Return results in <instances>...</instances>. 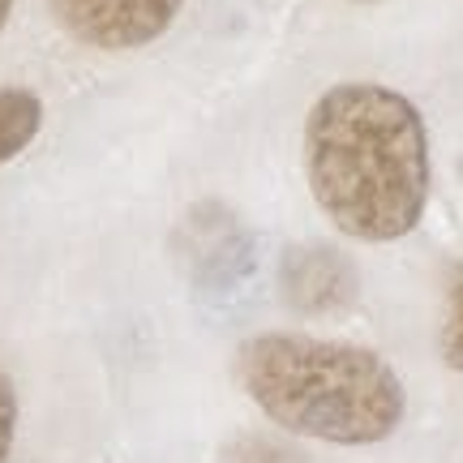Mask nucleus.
Instances as JSON below:
<instances>
[{"label":"nucleus","mask_w":463,"mask_h":463,"mask_svg":"<svg viewBox=\"0 0 463 463\" xmlns=\"http://www.w3.org/2000/svg\"><path fill=\"white\" fill-rule=\"evenodd\" d=\"M283 300L300 314H331L356 297V270L326 245H300L283 258Z\"/></svg>","instance_id":"obj_4"},{"label":"nucleus","mask_w":463,"mask_h":463,"mask_svg":"<svg viewBox=\"0 0 463 463\" xmlns=\"http://www.w3.org/2000/svg\"><path fill=\"white\" fill-rule=\"evenodd\" d=\"M305 176L317 206L356 241H399L430 198V137L391 86H331L305 120Z\"/></svg>","instance_id":"obj_1"},{"label":"nucleus","mask_w":463,"mask_h":463,"mask_svg":"<svg viewBox=\"0 0 463 463\" xmlns=\"http://www.w3.org/2000/svg\"><path fill=\"white\" fill-rule=\"evenodd\" d=\"M223 463H305L292 447H279V442H266V438H245L223 455Z\"/></svg>","instance_id":"obj_7"},{"label":"nucleus","mask_w":463,"mask_h":463,"mask_svg":"<svg viewBox=\"0 0 463 463\" xmlns=\"http://www.w3.org/2000/svg\"><path fill=\"white\" fill-rule=\"evenodd\" d=\"M184 0H52V14L73 39L103 52L155 43L176 22Z\"/></svg>","instance_id":"obj_3"},{"label":"nucleus","mask_w":463,"mask_h":463,"mask_svg":"<svg viewBox=\"0 0 463 463\" xmlns=\"http://www.w3.org/2000/svg\"><path fill=\"white\" fill-rule=\"evenodd\" d=\"M14 430H17V399H14V386L0 373V463H5L9 447H14Z\"/></svg>","instance_id":"obj_8"},{"label":"nucleus","mask_w":463,"mask_h":463,"mask_svg":"<svg viewBox=\"0 0 463 463\" xmlns=\"http://www.w3.org/2000/svg\"><path fill=\"white\" fill-rule=\"evenodd\" d=\"M236 373L275 425L335 447L391 438L408 408L403 382L382 356L309 335L249 339L236 356Z\"/></svg>","instance_id":"obj_2"},{"label":"nucleus","mask_w":463,"mask_h":463,"mask_svg":"<svg viewBox=\"0 0 463 463\" xmlns=\"http://www.w3.org/2000/svg\"><path fill=\"white\" fill-rule=\"evenodd\" d=\"M39 120H43L39 95L17 90V86H5V90H0V164L14 159L17 150L31 146V137L39 133Z\"/></svg>","instance_id":"obj_5"},{"label":"nucleus","mask_w":463,"mask_h":463,"mask_svg":"<svg viewBox=\"0 0 463 463\" xmlns=\"http://www.w3.org/2000/svg\"><path fill=\"white\" fill-rule=\"evenodd\" d=\"M9 9H14V0H0V26H5V17H9Z\"/></svg>","instance_id":"obj_9"},{"label":"nucleus","mask_w":463,"mask_h":463,"mask_svg":"<svg viewBox=\"0 0 463 463\" xmlns=\"http://www.w3.org/2000/svg\"><path fill=\"white\" fill-rule=\"evenodd\" d=\"M442 361L463 373V262L450 266V288H447V317H442Z\"/></svg>","instance_id":"obj_6"}]
</instances>
